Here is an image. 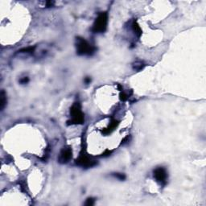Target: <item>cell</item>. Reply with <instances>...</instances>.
<instances>
[{
	"label": "cell",
	"mask_w": 206,
	"mask_h": 206,
	"mask_svg": "<svg viewBox=\"0 0 206 206\" xmlns=\"http://www.w3.org/2000/svg\"><path fill=\"white\" fill-rule=\"evenodd\" d=\"M76 163L77 165L84 168H91L96 165L97 162L87 156L86 155H81L79 158L76 160Z\"/></svg>",
	"instance_id": "5"
},
{
	"label": "cell",
	"mask_w": 206,
	"mask_h": 206,
	"mask_svg": "<svg viewBox=\"0 0 206 206\" xmlns=\"http://www.w3.org/2000/svg\"><path fill=\"white\" fill-rule=\"evenodd\" d=\"M110 153H111V151H109V150H107L103 155H102V156H109L110 155Z\"/></svg>",
	"instance_id": "16"
},
{
	"label": "cell",
	"mask_w": 206,
	"mask_h": 206,
	"mask_svg": "<svg viewBox=\"0 0 206 206\" xmlns=\"http://www.w3.org/2000/svg\"><path fill=\"white\" fill-rule=\"evenodd\" d=\"M76 46H77V52L79 55L90 56L94 52L95 50V48L91 44H89L85 39L81 37L77 38Z\"/></svg>",
	"instance_id": "2"
},
{
	"label": "cell",
	"mask_w": 206,
	"mask_h": 206,
	"mask_svg": "<svg viewBox=\"0 0 206 206\" xmlns=\"http://www.w3.org/2000/svg\"><path fill=\"white\" fill-rule=\"evenodd\" d=\"M132 29L135 32V34L138 36V37H140V36L142 35V30L140 28V27L138 26V24L137 23V22L134 21L133 23H132Z\"/></svg>",
	"instance_id": "7"
},
{
	"label": "cell",
	"mask_w": 206,
	"mask_h": 206,
	"mask_svg": "<svg viewBox=\"0 0 206 206\" xmlns=\"http://www.w3.org/2000/svg\"><path fill=\"white\" fill-rule=\"evenodd\" d=\"M113 176L120 180H124L126 179V176L124 174H122V173H114Z\"/></svg>",
	"instance_id": "11"
},
{
	"label": "cell",
	"mask_w": 206,
	"mask_h": 206,
	"mask_svg": "<svg viewBox=\"0 0 206 206\" xmlns=\"http://www.w3.org/2000/svg\"><path fill=\"white\" fill-rule=\"evenodd\" d=\"M118 122L116 120H113V121L110 122V125L108 127V128H106V129L104 130V134H109V133H110L111 131L118 126Z\"/></svg>",
	"instance_id": "8"
},
{
	"label": "cell",
	"mask_w": 206,
	"mask_h": 206,
	"mask_svg": "<svg viewBox=\"0 0 206 206\" xmlns=\"http://www.w3.org/2000/svg\"><path fill=\"white\" fill-rule=\"evenodd\" d=\"M94 204V198H88L85 202V205H93Z\"/></svg>",
	"instance_id": "14"
},
{
	"label": "cell",
	"mask_w": 206,
	"mask_h": 206,
	"mask_svg": "<svg viewBox=\"0 0 206 206\" xmlns=\"http://www.w3.org/2000/svg\"><path fill=\"white\" fill-rule=\"evenodd\" d=\"M154 177L160 185H165L167 184L168 173L165 168L160 167L154 170Z\"/></svg>",
	"instance_id": "4"
},
{
	"label": "cell",
	"mask_w": 206,
	"mask_h": 206,
	"mask_svg": "<svg viewBox=\"0 0 206 206\" xmlns=\"http://www.w3.org/2000/svg\"><path fill=\"white\" fill-rule=\"evenodd\" d=\"M128 97H129V96H128L127 94H125L124 92L121 93V94H120V98H121V99H122V101H126V100H127V99H128Z\"/></svg>",
	"instance_id": "13"
},
{
	"label": "cell",
	"mask_w": 206,
	"mask_h": 206,
	"mask_svg": "<svg viewBox=\"0 0 206 206\" xmlns=\"http://www.w3.org/2000/svg\"><path fill=\"white\" fill-rule=\"evenodd\" d=\"M72 152L71 148L69 147H64L59 155L58 161L61 163H66L72 159Z\"/></svg>",
	"instance_id": "6"
},
{
	"label": "cell",
	"mask_w": 206,
	"mask_h": 206,
	"mask_svg": "<svg viewBox=\"0 0 206 206\" xmlns=\"http://www.w3.org/2000/svg\"><path fill=\"white\" fill-rule=\"evenodd\" d=\"M28 81H29L28 77H23V79L20 80V83L21 84H26V83H28Z\"/></svg>",
	"instance_id": "15"
},
{
	"label": "cell",
	"mask_w": 206,
	"mask_h": 206,
	"mask_svg": "<svg viewBox=\"0 0 206 206\" xmlns=\"http://www.w3.org/2000/svg\"><path fill=\"white\" fill-rule=\"evenodd\" d=\"M107 23H108V16L105 12H102L98 15L97 18L96 19L94 26L93 31L96 33H102L106 29Z\"/></svg>",
	"instance_id": "3"
},
{
	"label": "cell",
	"mask_w": 206,
	"mask_h": 206,
	"mask_svg": "<svg viewBox=\"0 0 206 206\" xmlns=\"http://www.w3.org/2000/svg\"><path fill=\"white\" fill-rule=\"evenodd\" d=\"M143 67H144V64L142 61H137L134 63L133 64V69L136 71H139V70L143 69Z\"/></svg>",
	"instance_id": "9"
},
{
	"label": "cell",
	"mask_w": 206,
	"mask_h": 206,
	"mask_svg": "<svg viewBox=\"0 0 206 206\" xmlns=\"http://www.w3.org/2000/svg\"><path fill=\"white\" fill-rule=\"evenodd\" d=\"M34 47L32 48V47H29V48H24V49H22V50L20 51V52H33L34 51Z\"/></svg>",
	"instance_id": "12"
},
{
	"label": "cell",
	"mask_w": 206,
	"mask_h": 206,
	"mask_svg": "<svg viewBox=\"0 0 206 206\" xmlns=\"http://www.w3.org/2000/svg\"><path fill=\"white\" fill-rule=\"evenodd\" d=\"M1 101H0V105H1V110H3L4 108V106L6 103V95L4 91H2L1 93Z\"/></svg>",
	"instance_id": "10"
},
{
	"label": "cell",
	"mask_w": 206,
	"mask_h": 206,
	"mask_svg": "<svg viewBox=\"0 0 206 206\" xmlns=\"http://www.w3.org/2000/svg\"><path fill=\"white\" fill-rule=\"evenodd\" d=\"M70 114L72 119L69 121L68 124H82L84 122V114L81 111V107L79 102H75L71 107Z\"/></svg>",
	"instance_id": "1"
},
{
	"label": "cell",
	"mask_w": 206,
	"mask_h": 206,
	"mask_svg": "<svg viewBox=\"0 0 206 206\" xmlns=\"http://www.w3.org/2000/svg\"><path fill=\"white\" fill-rule=\"evenodd\" d=\"M90 81H91V79H90L89 77H86L85 79V82L86 84H89V83H90Z\"/></svg>",
	"instance_id": "17"
}]
</instances>
